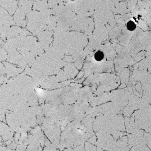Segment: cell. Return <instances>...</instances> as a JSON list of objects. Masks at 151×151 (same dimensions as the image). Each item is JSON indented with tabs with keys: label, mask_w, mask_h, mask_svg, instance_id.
<instances>
[{
	"label": "cell",
	"mask_w": 151,
	"mask_h": 151,
	"mask_svg": "<svg viewBox=\"0 0 151 151\" xmlns=\"http://www.w3.org/2000/svg\"><path fill=\"white\" fill-rule=\"evenodd\" d=\"M105 57V55L103 52L101 50H98L96 52L94 55L95 60L97 62H101L103 60Z\"/></svg>",
	"instance_id": "1"
},
{
	"label": "cell",
	"mask_w": 151,
	"mask_h": 151,
	"mask_svg": "<svg viewBox=\"0 0 151 151\" xmlns=\"http://www.w3.org/2000/svg\"><path fill=\"white\" fill-rule=\"evenodd\" d=\"M126 27L127 29L129 31H135L137 29V25L134 21H129L126 23Z\"/></svg>",
	"instance_id": "2"
},
{
	"label": "cell",
	"mask_w": 151,
	"mask_h": 151,
	"mask_svg": "<svg viewBox=\"0 0 151 151\" xmlns=\"http://www.w3.org/2000/svg\"><path fill=\"white\" fill-rule=\"evenodd\" d=\"M146 144H147L148 146L150 148L151 147V136L150 133H145L144 136Z\"/></svg>",
	"instance_id": "3"
},
{
	"label": "cell",
	"mask_w": 151,
	"mask_h": 151,
	"mask_svg": "<svg viewBox=\"0 0 151 151\" xmlns=\"http://www.w3.org/2000/svg\"><path fill=\"white\" fill-rule=\"evenodd\" d=\"M85 147H86V149L87 151H97L96 148L94 146L91 145L90 143H86Z\"/></svg>",
	"instance_id": "4"
},
{
	"label": "cell",
	"mask_w": 151,
	"mask_h": 151,
	"mask_svg": "<svg viewBox=\"0 0 151 151\" xmlns=\"http://www.w3.org/2000/svg\"><path fill=\"white\" fill-rule=\"evenodd\" d=\"M95 141H96V139H95V136H93V137H92L91 139H90L89 141L91 142V143L93 144H94V143L95 142Z\"/></svg>",
	"instance_id": "5"
}]
</instances>
